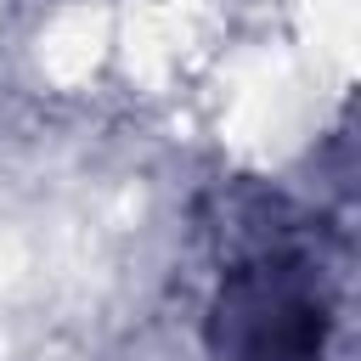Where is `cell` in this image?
<instances>
[{"label": "cell", "mask_w": 361, "mask_h": 361, "mask_svg": "<svg viewBox=\"0 0 361 361\" xmlns=\"http://www.w3.org/2000/svg\"><path fill=\"white\" fill-rule=\"evenodd\" d=\"M327 305L316 271L293 254H265L226 276L214 305V344L226 361H316Z\"/></svg>", "instance_id": "1"}]
</instances>
